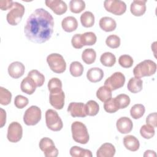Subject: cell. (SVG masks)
Here are the masks:
<instances>
[{
	"label": "cell",
	"mask_w": 157,
	"mask_h": 157,
	"mask_svg": "<svg viewBox=\"0 0 157 157\" xmlns=\"http://www.w3.org/2000/svg\"><path fill=\"white\" fill-rule=\"evenodd\" d=\"M83 70L84 68L83 65L78 61H73L70 64V73L75 77L81 76L83 72Z\"/></svg>",
	"instance_id": "cell-34"
},
{
	"label": "cell",
	"mask_w": 157,
	"mask_h": 157,
	"mask_svg": "<svg viewBox=\"0 0 157 157\" xmlns=\"http://www.w3.org/2000/svg\"><path fill=\"white\" fill-rule=\"evenodd\" d=\"M39 145L46 157H56L58 156V150L51 139L48 137L41 139Z\"/></svg>",
	"instance_id": "cell-9"
},
{
	"label": "cell",
	"mask_w": 157,
	"mask_h": 157,
	"mask_svg": "<svg viewBox=\"0 0 157 157\" xmlns=\"http://www.w3.org/2000/svg\"><path fill=\"white\" fill-rule=\"evenodd\" d=\"M73 139L77 143L86 144L89 141V134L86 126L80 121H74L71 124Z\"/></svg>",
	"instance_id": "cell-3"
},
{
	"label": "cell",
	"mask_w": 157,
	"mask_h": 157,
	"mask_svg": "<svg viewBox=\"0 0 157 157\" xmlns=\"http://www.w3.org/2000/svg\"><path fill=\"white\" fill-rule=\"evenodd\" d=\"M70 155L72 157H92L90 150L82 148L78 146H73L70 149Z\"/></svg>",
	"instance_id": "cell-25"
},
{
	"label": "cell",
	"mask_w": 157,
	"mask_h": 157,
	"mask_svg": "<svg viewBox=\"0 0 157 157\" xmlns=\"http://www.w3.org/2000/svg\"><path fill=\"white\" fill-rule=\"evenodd\" d=\"M25 67L19 61H14L10 64L8 67V73L13 78H18L23 76L25 73Z\"/></svg>",
	"instance_id": "cell-15"
},
{
	"label": "cell",
	"mask_w": 157,
	"mask_h": 157,
	"mask_svg": "<svg viewBox=\"0 0 157 157\" xmlns=\"http://www.w3.org/2000/svg\"><path fill=\"white\" fill-rule=\"evenodd\" d=\"M117 130L121 134H128L130 132L133 127V124L130 118L126 117L120 118L116 123Z\"/></svg>",
	"instance_id": "cell-16"
},
{
	"label": "cell",
	"mask_w": 157,
	"mask_h": 157,
	"mask_svg": "<svg viewBox=\"0 0 157 157\" xmlns=\"http://www.w3.org/2000/svg\"><path fill=\"white\" fill-rule=\"evenodd\" d=\"M47 62L50 69L57 74L64 72L66 69V63L63 56L58 53H52L47 57Z\"/></svg>",
	"instance_id": "cell-4"
},
{
	"label": "cell",
	"mask_w": 157,
	"mask_h": 157,
	"mask_svg": "<svg viewBox=\"0 0 157 157\" xmlns=\"http://www.w3.org/2000/svg\"><path fill=\"white\" fill-rule=\"evenodd\" d=\"M48 88L50 92L62 90V82L59 78L53 77L48 81Z\"/></svg>",
	"instance_id": "cell-42"
},
{
	"label": "cell",
	"mask_w": 157,
	"mask_h": 157,
	"mask_svg": "<svg viewBox=\"0 0 157 157\" xmlns=\"http://www.w3.org/2000/svg\"><path fill=\"white\" fill-rule=\"evenodd\" d=\"M104 109L105 112L110 113H115L119 110V108L115 101V98H112L104 102Z\"/></svg>",
	"instance_id": "cell-39"
},
{
	"label": "cell",
	"mask_w": 157,
	"mask_h": 157,
	"mask_svg": "<svg viewBox=\"0 0 157 157\" xmlns=\"http://www.w3.org/2000/svg\"><path fill=\"white\" fill-rule=\"evenodd\" d=\"M140 134L141 136L144 139H149L155 136V131L153 127L146 124L140 128Z\"/></svg>",
	"instance_id": "cell-38"
},
{
	"label": "cell",
	"mask_w": 157,
	"mask_h": 157,
	"mask_svg": "<svg viewBox=\"0 0 157 157\" xmlns=\"http://www.w3.org/2000/svg\"><path fill=\"white\" fill-rule=\"evenodd\" d=\"M71 43L72 45L75 48H81L83 47L82 42V39H81V34H74L71 39Z\"/></svg>",
	"instance_id": "cell-44"
},
{
	"label": "cell",
	"mask_w": 157,
	"mask_h": 157,
	"mask_svg": "<svg viewBox=\"0 0 157 157\" xmlns=\"http://www.w3.org/2000/svg\"><path fill=\"white\" fill-rule=\"evenodd\" d=\"M145 111V108L144 105L141 104H136L131 107L130 114L134 119H139L144 115Z\"/></svg>",
	"instance_id": "cell-35"
},
{
	"label": "cell",
	"mask_w": 157,
	"mask_h": 157,
	"mask_svg": "<svg viewBox=\"0 0 157 157\" xmlns=\"http://www.w3.org/2000/svg\"><path fill=\"white\" fill-rule=\"evenodd\" d=\"M28 76L34 80L37 87L42 86L45 82L44 75L36 69H33L29 71L28 74Z\"/></svg>",
	"instance_id": "cell-29"
},
{
	"label": "cell",
	"mask_w": 157,
	"mask_h": 157,
	"mask_svg": "<svg viewBox=\"0 0 157 157\" xmlns=\"http://www.w3.org/2000/svg\"><path fill=\"white\" fill-rule=\"evenodd\" d=\"M156 71V64L150 59H145L136 66L133 69L135 77L141 78L153 75Z\"/></svg>",
	"instance_id": "cell-2"
},
{
	"label": "cell",
	"mask_w": 157,
	"mask_h": 157,
	"mask_svg": "<svg viewBox=\"0 0 157 157\" xmlns=\"http://www.w3.org/2000/svg\"><path fill=\"white\" fill-rule=\"evenodd\" d=\"M67 112L72 117H85L87 115L85 110V104L82 102H71L67 108Z\"/></svg>",
	"instance_id": "cell-14"
},
{
	"label": "cell",
	"mask_w": 157,
	"mask_h": 157,
	"mask_svg": "<svg viewBox=\"0 0 157 157\" xmlns=\"http://www.w3.org/2000/svg\"><path fill=\"white\" fill-rule=\"evenodd\" d=\"M41 117L40 109L37 106L32 105L25 111L23 115V121L28 126H34L39 122Z\"/></svg>",
	"instance_id": "cell-7"
},
{
	"label": "cell",
	"mask_w": 157,
	"mask_h": 157,
	"mask_svg": "<svg viewBox=\"0 0 157 157\" xmlns=\"http://www.w3.org/2000/svg\"><path fill=\"white\" fill-rule=\"evenodd\" d=\"M23 128L21 125L17 122H12L8 126L7 138L9 141L13 143L19 142L22 138Z\"/></svg>",
	"instance_id": "cell-10"
},
{
	"label": "cell",
	"mask_w": 157,
	"mask_h": 157,
	"mask_svg": "<svg viewBox=\"0 0 157 157\" xmlns=\"http://www.w3.org/2000/svg\"><path fill=\"white\" fill-rule=\"evenodd\" d=\"M146 0H134L130 6L131 12L136 17L143 15L146 11Z\"/></svg>",
	"instance_id": "cell-17"
},
{
	"label": "cell",
	"mask_w": 157,
	"mask_h": 157,
	"mask_svg": "<svg viewBox=\"0 0 157 157\" xmlns=\"http://www.w3.org/2000/svg\"><path fill=\"white\" fill-rule=\"evenodd\" d=\"M6 122V111L1 108V128H2Z\"/></svg>",
	"instance_id": "cell-47"
},
{
	"label": "cell",
	"mask_w": 157,
	"mask_h": 157,
	"mask_svg": "<svg viewBox=\"0 0 157 157\" xmlns=\"http://www.w3.org/2000/svg\"><path fill=\"white\" fill-rule=\"evenodd\" d=\"M29 103L28 99L22 95H17L14 99V104L18 109H23Z\"/></svg>",
	"instance_id": "cell-43"
},
{
	"label": "cell",
	"mask_w": 157,
	"mask_h": 157,
	"mask_svg": "<svg viewBox=\"0 0 157 157\" xmlns=\"http://www.w3.org/2000/svg\"><path fill=\"white\" fill-rule=\"evenodd\" d=\"M45 3L48 7L58 15L64 13L67 9L66 3L61 0H46Z\"/></svg>",
	"instance_id": "cell-13"
},
{
	"label": "cell",
	"mask_w": 157,
	"mask_h": 157,
	"mask_svg": "<svg viewBox=\"0 0 157 157\" xmlns=\"http://www.w3.org/2000/svg\"><path fill=\"white\" fill-rule=\"evenodd\" d=\"M143 82L140 78L132 77L128 82V90L132 93H137L142 90Z\"/></svg>",
	"instance_id": "cell-24"
},
{
	"label": "cell",
	"mask_w": 157,
	"mask_h": 157,
	"mask_svg": "<svg viewBox=\"0 0 157 157\" xmlns=\"http://www.w3.org/2000/svg\"><path fill=\"white\" fill-rule=\"evenodd\" d=\"M134 61L132 58L128 55H123L119 57L118 63L124 68L131 67L133 64Z\"/></svg>",
	"instance_id": "cell-41"
},
{
	"label": "cell",
	"mask_w": 157,
	"mask_h": 157,
	"mask_svg": "<svg viewBox=\"0 0 157 157\" xmlns=\"http://www.w3.org/2000/svg\"><path fill=\"white\" fill-rule=\"evenodd\" d=\"M157 122V114L156 112H153L149 114L146 118V123L154 128L156 127Z\"/></svg>",
	"instance_id": "cell-45"
},
{
	"label": "cell",
	"mask_w": 157,
	"mask_h": 157,
	"mask_svg": "<svg viewBox=\"0 0 157 157\" xmlns=\"http://www.w3.org/2000/svg\"><path fill=\"white\" fill-rule=\"evenodd\" d=\"M36 87L37 86L34 80L28 76L23 79L20 85L21 90L28 94H33L36 91Z\"/></svg>",
	"instance_id": "cell-20"
},
{
	"label": "cell",
	"mask_w": 157,
	"mask_h": 157,
	"mask_svg": "<svg viewBox=\"0 0 157 157\" xmlns=\"http://www.w3.org/2000/svg\"><path fill=\"white\" fill-rule=\"evenodd\" d=\"M61 26L64 31L71 33L77 29L78 22L77 19L72 16L66 17L62 20Z\"/></svg>",
	"instance_id": "cell-19"
},
{
	"label": "cell",
	"mask_w": 157,
	"mask_h": 157,
	"mask_svg": "<svg viewBox=\"0 0 157 157\" xmlns=\"http://www.w3.org/2000/svg\"><path fill=\"white\" fill-rule=\"evenodd\" d=\"M112 90L107 86H102L96 91L97 98L102 102H105L112 98Z\"/></svg>",
	"instance_id": "cell-26"
},
{
	"label": "cell",
	"mask_w": 157,
	"mask_h": 157,
	"mask_svg": "<svg viewBox=\"0 0 157 157\" xmlns=\"http://www.w3.org/2000/svg\"><path fill=\"white\" fill-rule=\"evenodd\" d=\"M156 153L153 150H147L145 151L144 156H156Z\"/></svg>",
	"instance_id": "cell-48"
},
{
	"label": "cell",
	"mask_w": 157,
	"mask_h": 157,
	"mask_svg": "<svg viewBox=\"0 0 157 157\" xmlns=\"http://www.w3.org/2000/svg\"><path fill=\"white\" fill-rule=\"evenodd\" d=\"M85 8V2L82 0H71L69 2L70 10L74 13H79Z\"/></svg>",
	"instance_id": "cell-33"
},
{
	"label": "cell",
	"mask_w": 157,
	"mask_h": 157,
	"mask_svg": "<svg viewBox=\"0 0 157 157\" xmlns=\"http://www.w3.org/2000/svg\"><path fill=\"white\" fill-rule=\"evenodd\" d=\"M86 113L88 116H95L99 110V104L93 100L88 101L85 104Z\"/></svg>",
	"instance_id": "cell-32"
},
{
	"label": "cell",
	"mask_w": 157,
	"mask_h": 157,
	"mask_svg": "<svg viewBox=\"0 0 157 157\" xmlns=\"http://www.w3.org/2000/svg\"><path fill=\"white\" fill-rule=\"evenodd\" d=\"M25 7L20 3L13 2L11 10L7 14L6 19L9 25L12 26L17 25L21 21L24 13Z\"/></svg>",
	"instance_id": "cell-5"
},
{
	"label": "cell",
	"mask_w": 157,
	"mask_h": 157,
	"mask_svg": "<svg viewBox=\"0 0 157 157\" xmlns=\"http://www.w3.org/2000/svg\"><path fill=\"white\" fill-rule=\"evenodd\" d=\"M105 43L110 48H117L120 45V38L117 35H110L107 37Z\"/></svg>",
	"instance_id": "cell-40"
},
{
	"label": "cell",
	"mask_w": 157,
	"mask_h": 157,
	"mask_svg": "<svg viewBox=\"0 0 157 157\" xmlns=\"http://www.w3.org/2000/svg\"><path fill=\"white\" fill-rule=\"evenodd\" d=\"M65 94L63 90L50 92L49 100L50 104L56 109L61 110L64 105Z\"/></svg>",
	"instance_id": "cell-12"
},
{
	"label": "cell",
	"mask_w": 157,
	"mask_h": 157,
	"mask_svg": "<svg viewBox=\"0 0 157 157\" xmlns=\"http://www.w3.org/2000/svg\"><path fill=\"white\" fill-rule=\"evenodd\" d=\"M116 150L110 143L103 144L97 150V157H112L115 155Z\"/></svg>",
	"instance_id": "cell-18"
},
{
	"label": "cell",
	"mask_w": 157,
	"mask_h": 157,
	"mask_svg": "<svg viewBox=\"0 0 157 157\" xmlns=\"http://www.w3.org/2000/svg\"><path fill=\"white\" fill-rule=\"evenodd\" d=\"M46 125L53 131H59L63 126V121L58 113L53 109H48L45 112Z\"/></svg>",
	"instance_id": "cell-6"
},
{
	"label": "cell",
	"mask_w": 157,
	"mask_h": 157,
	"mask_svg": "<svg viewBox=\"0 0 157 157\" xmlns=\"http://www.w3.org/2000/svg\"><path fill=\"white\" fill-rule=\"evenodd\" d=\"M114 98L119 109H124L130 104V98L127 94H120Z\"/></svg>",
	"instance_id": "cell-36"
},
{
	"label": "cell",
	"mask_w": 157,
	"mask_h": 157,
	"mask_svg": "<svg viewBox=\"0 0 157 157\" xmlns=\"http://www.w3.org/2000/svg\"><path fill=\"white\" fill-rule=\"evenodd\" d=\"M13 2L12 0H1L0 8L2 10H7L12 7Z\"/></svg>",
	"instance_id": "cell-46"
},
{
	"label": "cell",
	"mask_w": 157,
	"mask_h": 157,
	"mask_svg": "<svg viewBox=\"0 0 157 157\" xmlns=\"http://www.w3.org/2000/svg\"><path fill=\"white\" fill-rule=\"evenodd\" d=\"M81 39L83 46L93 45L96 42L97 37L94 33L86 32L83 34H81Z\"/></svg>",
	"instance_id": "cell-31"
},
{
	"label": "cell",
	"mask_w": 157,
	"mask_h": 157,
	"mask_svg": "<svg viewBox=\"0 0 157 157\" xmlns=\"http://www.w3.org/2000/svg\"><path fill=\"white\" fill-rule=\"evenodd\" d=\"M104 7L107 11L116 15H121L126 10L125 2L120 0H105Z\"/></svg>",
	"instance_id": "cell-8"
},
{
	"label": "cell",
	"mask_w": 157,
	"mask_h": 157,
	"mask_svg": "<svg viewBox=\"0 0 157 157\" xmlns=\"http://www.w3.org/2000/svg\"><path fill=\"white\" fill-rule=\"evenodd\" d=\"M80 21L82 26L85 28L92 27L94 24V16L92 12L86 11L81 15Z\"/></svg>",
	"instance_id": "cell-27"
},
{
	"label": "cell",
	"mask_w": 157,
	"mask_h": 157,
	"mask_svg": "<svg viewBox=\"0 0 157 157\" xmlns=\"http://www.w3.org/2000/svg\"><path fill=\"white\" fill-rule=\"evenodd\" d=\"M96 53L93 48H86L82 52V60L87 64H91L93 63L96 60Z\"/></svg>",
	"instance_id": "cell-28"
},
{
	"label": "cell",
	"mask_w": 157,
	"mask_h": 157,
	"mask_svg": "<svg viewBox=\"0 0 157 157\" xmlns=\"http://www.w3.org/2000/svg\"><path fill=\"white\" fill-rule=\"evenodd\" d=\"M54 20L46 10L36 9L28 18L24 28L26 38L34 43L42 44L48 40L53 34Z\"/></svg>",
	"instance_id": "cell-1"
},
{
	"label": "cell",
	"mask_w": 157,
	"mask_h": 157,
	"mask_svg": "<svg viewBox=\"0 0 157 157\" xmlns=\"http://www.w3.org/2000/svg\"><path fill=\"white\" fill-rule=\"evenodd\" d=\"M123 144L125 148L131 151H137L140 147L139 140L134 136L128 135L123 138Z\"/></svg>",
	"instance_id": "cell-22"
},
{
	"label": "cell",
	"mask_w": 157,
	"mask_h": 157,
	"mask_svg": "<svg viewBox=\"0 0 157 157\" xmlns=\"http://www.w3.org/2000/svg\"><path fill=\"white\" fill-rule=\"evenodd\" d=\"M125 83V77L120 72H116L108 77L104 82V85L112 91L121 88Z\"/></svg>",
	"instance_id": "cell-11"
},
{
	"label": "cell",
	"mask_w": 157,
	"mask_h": 157,
	"mask_svg": "<svg viewBox=\"0 0 157 157\" xmlns=\"http://www.w3.org/2000/svg\"><path fill=\"white\" fill-rule=\"evenodd\" d=\"M100 61L102 65L106 67H112L116 62V58L111 52H105L101 55Z\"/></svg>",
	"instance_id": "cell-30"
},
{
	"label": "cell",
	"mask_w": 157,
	"mask_h": 157,
	"mask_svg": "<svg viewBox=\"0 0 157 157\" xmlns=\"http://www.w3.org/2000/svg\"><path fill=\"white\" fill-rule=\"evenodd\" d=\"M12 99V93L6 88L0 87V103L1 105H7L9 104Z\"/></svg>",
	"instance_id": "cell-37"
},
{
	"label": "cell",
	"mask_w": 157,
	"mask_h": 157,
	"mask_svg": "<svg viewBox=\"0 0 157 157\" xmlns=\"http://www.w3.org/2000/svg\"><path fill=\"white\" fill-rule=\"evenodd\" d=\"M104 77L103 71L99 67H92L86 73L88 80L92 83L100 82Z\"/></svg>",
	"instance_id": "cell-23"
},
{
	"label": "cell",
	"mask_w": 157,
	"mask_h": 157,
	"mask_svg": "<svg viewBox=\"0 0 157 157\" xmlns=\"http://www.w3.org/2000/svg\"><path fill=\"white\" fill-rule=\"evenodd\" d=\"M99 25L101 29L105 32L113 31L117 27V23L115 20L109 17H102L99 20Z\"/></svg>",
	"instance_id": "cell-21"
}]
</instances>
